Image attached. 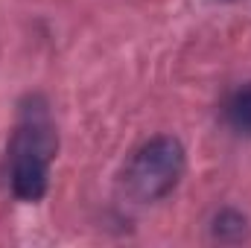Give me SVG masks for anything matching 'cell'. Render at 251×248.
<instances>
[{
  "instance_id": "3957f363",
  "label": "cell",
  "mask_w": 251,
  "mask_h": 248,
  "mask_svg": "<svg viewBox=\"0 0 251 248\" xmlns=\"http://www.w3.org/2000/svg\"><path fill=\"white\" fill-rule=\"evenodd\" d=\"M213 237L222 240V243L243 240V237H246V216L237 213V210H222V213L213 219Z\"/></svg>"
},
{
  "instance_id": "277c9868",
  "label": "cell",
  "mask_w": 251,
  "mask_h": 248,
  "mask_svg": "<svg viewBox=\"0 0 251 248\" xmlns=\"http://www.w3.org/2000/svg\"><path fill=\"white\" fill-rule=\"evenodd\" d=\"M228 114H231L234 128H240V131L251 134V85H246V88L234 97V102H231Z\"/></svg>"
},
{
  "instance_id": "6da1fadb",
  "label": "cell",
  "mask_w": 251,
  "mask_h": 248,
  "mask_svg": "<svg viewBox=\"0 0 251 248\" xmlns=\"http://www.w3.org/2000/svg\"><path fill=\"white\" fill-rule=\"evenodd\" d=\"M184 167H187V155L176 137L170 134L152 137L137 149V155L126 170V193L134 201H158L181 181Z\"/></svg>"
},
{
  "instance_id": "7a4b0ae2",
  "label": "cell",
  "mask_w": 251,
  "mask_h": 248,
  "mask_svg": "<svg viewBox=\"0 0 251 248\" xmlns=\"http://www.w3.org/2000/svg\"><path fill=\"white\" fill-rule=\"evenodd\" d=\"M50 158L35 152H12V190L24 201H38L47 193Z\"/></svg>"
}]
</instances>
